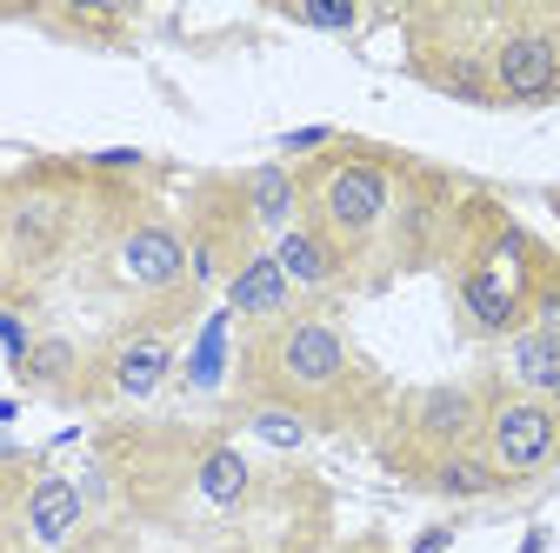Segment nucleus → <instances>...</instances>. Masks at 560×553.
<instances>
[{"instance_id": "f257e3e1", "label": "nucleus", "mask_w": 560, "mask_h": 553, "mask_svg": "<svg viewBox=\"0 0 560 553\" xmlns=\"http://www.w3.org/2000/svg\"><path fill=\"white\" fill-rule=\"evenodd\" d=\"M294 174H301V221L327 234V247L347 260V281L354 273L387 281V273H413L447 254L460 193L413 154L334 133V148H320Z\"/></svg>"}, {"instance_id": "4468645a", "label": "nucleus", "mask_w": 560, "mask_h": 553, "mask_svg": "<svg viewBox=\"0 0 560 553\" xmlns=\"http://www.w3.org/2000/svg\"><path fill=\"white\" fill-rule=\"evenodd\" d=\"M508 387L514 393H553L560 387V307L508 340Z\"/></svg>"}, {"instance_id": "7ed1b4c3", "label": "nucleus", "mask_w": 560, "mask_h": 553, "mask_svg": "<svg viewBox=\"0 0 560 553\" xmlns=\"http://www.w3.org/2000/svg\"><path fill=\"white\" fill-rule=\"evenodd\" d=\"M447 273H454V314L480 340H514L521 327L560 307V254L487 193L460 200L447 234Z\"/></svg>"}, {"instance_id": "9d476101", "label": "nucleus", "mask_w": 560, "mask_h": 553, "mask_svg": "<svg viewBox=\"0 0 560 553\" xmlns=\"http://www.w3.org/2000/svg\"><path fill=\"white\" fill-rule=\"evenodd\" d=\"M81 520H88V487H81V480H67L54 467L27 473V487H21V533H27L34 553H60L67 540L81 533Z\"/></svg>"}, {"instance_id": "2eb2a0df", "label": "nucleus", "mask_w": 560, "mask_h": 553, "mask_svg": "<svg viewBox=\"0 0 560 553\" xmlns=\"http://www.w3.org/2000/svg\"><path fill=\"white\" fill-rule=\"evenodd\" d=\"M241 200H247L254 227L280 240V234L301 221V174H294V167H280V161H260V167L241 174Z\"/></svg>"}, {"instance_id": "aec40b11", "label": "nucleus", "mask_w": 560, "mask_h": 553, "mask_svg": "<svg viewBox=\"0 0 560 553\" xmlns=\"http://www.w3.org/2000/svg\"><path fill=\"white\" fill-rule=\"evenodd\" d=\"M0 354H8L14 367L34 354V327L21 320V307H0Z\"/></svg>"}, {"instance_id": "a211bd4d", "label": "nucleus", "mask_w": 560, "mask_h": 553, "mask_svg": "<svg viewBox=\"0 0 560 553\" xmlns=\"http://www.w3.org/2000/svg\"><path fill=\"white\" fill-rule=\"evenodd\" d=\"M234 421L247 434H260L267 447H307V434H314V421H301L294 407H273V400H241Z\"/></svg>"}, {"instance_id": "20e7f679", "label": "nucleus", "mask_w": 560, "mask_h": 553, "mask_svg": "<svg viewBox=\"0 0 560 553\" xmlns=\"http://www.w3.org/2000/svg\"><path fill=\"white\" fill-rule=\"evenodd\" d=\"M487 380H434L420 393H400L387 400V421H381V460L420 487L441 460L454 454H474L480 447V427H487Z\"/></svg>"}, {"instance_id": "1a4fd4ad", "label": "nucleus", "mask_w": 560, "mask_h": 553, "mask_svg": "<svg viewBox=\"0 0 560 553\" xmlns=\"http://www.w3.org/2000/svg\"><path fill=\"white\" fill-rule=\"evenodd\" d=\"M174 374L167 327H127L101 361H88V400H154Z\"/></svg>"}, {"instance_id": "6e6552de", "label": "nucleus", "mask_w": 560, "mask_h": 553, "mask_svg": "<svg viewBox=\"0 0 560 553\" xmlns=\"http://www.w3.org/2000/svg\"><path fill=\"white\" fill-rule=\"evenodd\" d=\"M114 281L127 294H140L161 314H187L194 307V267H187V234L161 214H133L114 234Z\"/></svg>"}, {"instance_id": "6ab92c4d", "label": "nucleus", "mask_w": 560, "mask_h": 553, "mask_svg": "<svg viewBox=\"0 0 560 553\" xmlns=\"http://www.w3.org/2000/svg\"><path fill=\"white\" fill-rule=\"evenodd\" d=\"M228 320L234 314H214L200 327V348H194V361H187V387H214L221 380V361H228Z\"/></svg>"}, {"instance_id": "4be33fe9", "label": "nucleus", "mask_w": 560, "mask_h": 553, "mask_svg": "<svg viewBox=\"0 0 560 553\" xmlns=\"http://www.w3.org/2000/svg\"><path fill=\"white\" fill-rule=\"evenodd\" d=\"M280 148L288 154H320V148H334V133L327 127H294V133H280Z\"/></svg>"}, {"instance_id": "423d86ee", "label": "nucleus", "mask_w": 560, "mask_h": 553, "mask_svg": "<svg viewBox=\"0 0 560 553\" xmlns=\"http://www.w3.org/2000/svg\"><path fill=\"white\" fill-rule=\"evenodd\" d=\"M487 94H494V107L560 101V14L553 8H501L494 47H487Z\"/></svg>"}, {"instance_id": "5701e85b", "label": "nucleus", "mask_w": 560, "mask_h": 553, "mask_svg": "<svg viewBox=\"0 0 560 553\" xmlns=\"http://www.w3.org/2000/svg\"><path fill=\"white\" fill-rule=\"evenodd\" d=\"M140 161H148V154H133V148H114V154H94L88 167H94V174H127V167H140Z\"/></svg>"}, {"instance_id": "9b49d317", "label": "nucleus", "mask_w": 560, "mask_h": 553, "mask_svg": "<svg viewBox=\"0 0 560 553\" xmlns=\"http://www.w3.org/2000/svg\"><path fill=\"white\" fill-rule=\"evenodd\" d=\"M228 314H241V320H254V327L294 314V287H288V273H280L273 247H254V254L228 273Z\"/></svg>"}, {"instance_id": "f8f14e48", "label": "nucleus", "mask_w": 560, "mask_h": 553, "mask_svg": "<svg viewBox=\"0 0 560 553\" xmlns=\"http://www.w3.org/2000/svg\"><path fill=\"white\" fill-rule=\"evenodd\" d=\"M273 260H280V273H288V287L294 294H334V287H347V260L327 247V234H314L307 221H294L288 234L273 240Z\"/></svg>"}, {"instance_id": "dca6fc26", "label": "nucleus", "mask_w": 560, "mask_h": 553, "mask_svg": "<svg viewBox=\"0 0 560 553\" xmlns=\"http://www.w3.org/2000/svg\"><path fill=\"white\" fill-rule=\"evenodd\" d=\"M14 374H21L34 393H54V400H88V361H81L74 340H60V333L34 340V354H27Z\"/></svg>"}, {"instance_id": "f3484780", "label": "nucleus", "mask_w": 560, "mask_h": 553, "mask_svg": "<svg viewBox=\"0 0 560 553\" xmlns=\"http://www.w3.org/2000/svg\"><path fill=\"white\" fill-rule=\"evenodd\" d=\"M420 494H441V501H487V494H501V480H494V467H487L480 447H474V454L441 460L428 480H420Z\"/></svg>"}, {"instance_id": "a878e982", "label": "nucleus", "mask_w": 560, "mask_h": 553, "mask_svg": "<svg viewBox=\"0 0 560 553\" xmlns=\"http://www.w3.org/2000/svg\"><path fill=\"white\" fill-rule=\"evenodd\" d=\"M540 546H547V527H534V533H527V546H521V553H540Z\"/></svg>"}, {"instance_id": "0eeeda50", "label": "nucleus", "mask_w": 560, "mask_h": 553, "mask_svg": "<svg viewBox=\"0 0 560 553\" xmlns=\"http://www.w3.org/2000/svg\"><path fill=\"white\" fill-rule=\"evenodd\" d=\"M480 460L494 467L501 487H527L560 460V413L540 393L494 387L487 393V427H480Z\"/></svg>"}, {"instance_id": "ddd939ff", "label": "nucleus", "mask_w": 560, "mask_h": 553, "mask_svg": "<svg viewBox=\"0 0 560 553\" xmlns=\"http://www.w3.org/2000/svg\"><path fill=\"white\" fill-rule=\"evenodd\" d=\"M247 494H254V467H247V454H241L234 440H221V434H207V440L194 447V501L214 507V514H234Z\"/></svg>"}, {"instance_id": "b1692460", "label": "nucleus", "mask_w": 560, "mask_h": 553, "mask_svg": "<svg viewBox=\"0 0 560 553\" xmlns=\"http://www.w3.org/2000/svg\"><path fill=\"white\" fill-rule=\"evenodd\" d=\"M447 546H454V527H428V533H420L407 553H447Z\"/></svg>"}, {"instance_id": "f03ea898", "label": "nucleus", "mask_w": 560, "mask_h": 553, "mask_svg": "<svg viewBox=\"0 0 560 553\" xmlns=\"http://www.w3.org/2000/svg\"><path fill=\"white\" fill-rule=\"evenodd\" d=\"M241 400L294 407L301 421L320 427H381L387 421V387L381 374L347 348V333L320 307H294L247 333L241 348Z\"/></svg>"}, {"instance_id": "412c9836", "label": "nucleus", "mask_w": 560, "mask_h": 553, "mask_svg": "<svg viewBox=\"0 0 560 553\" xmlns=\"http://www.w3.org/2000/svg\"><path fill=\"white\" fill-rule=\"evenodd\" d=\"M288 21L320 27V34H347V27H361V8H294Z\"/></svg>"}, {"instance_id": "393cba45", "label": "nucleus", "mask_w": 560, "mask_h": 553, "mask_svg": "<svg viewBox=\"0 0 560 553\" xmlns=\"http://www.w3.org/2000/svg\"><path fill=\"white\" fill-rule=\"evenodd\" d=\"M0 467H21V447H14L8 434H0Z\"/></svg>"}, {"instance_id": "39448f33", "label": "nucleus", "mask_w": 560, "mask_h": 553, "mask_svg": "<svg viewBox=\"0 0 560 553\" xmlns=\"http://www.w3.org/2000/svg\"><path fill=\"white\" fill-rule=\"evenodd\" d=\"M81 240V193L67 174H27L0 193V287L54 273Z\"/></svg>"}, {"instance_id": "bb28decb", "label": "nucleus", "mask_w": 560, "mask_h": 553, "mask_svg": "<svg viewBox=\"0 0 560 553\" xmlns=\"http://www.w3.org/2000/svg\"><path fill=\"white\" fill-rule=\"evenodd\" d=\"M14 413H21V407H14V400H0V427H8V421H14Z\"/></svg>"}]
</instances>
